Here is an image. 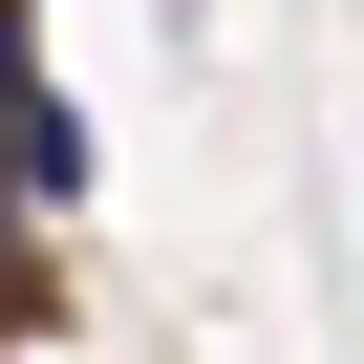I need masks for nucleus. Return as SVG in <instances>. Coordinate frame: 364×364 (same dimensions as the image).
Here are the masks:
<instances>
[{
    "mask_svg": "<svg viewBox=\"0 0 364 364\" xmlns=\"http://www.w3.org/2000/svg\"><path fill=\"white\" fill-rule=\"evenodd\" d=\"M0 171H22V193H43V215L86 193V107H65L43 65H22V0H0Z\"/></svg>",
    "mask_w": 364,
    "mask_h": 364,
    "instance_id": "nucleus-1",
    "label": "nucleus"
}]
</instances>
